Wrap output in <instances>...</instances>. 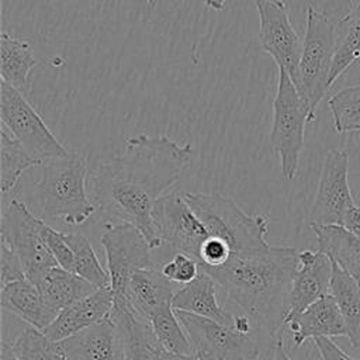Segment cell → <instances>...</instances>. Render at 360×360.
<instances>
[{
  "instance_id": "obj_1",
  "label": "cell",
  "mask_w": 360,
  "mask_h": 360,
  "mask_svg": "<svg viewBox=\"0 0 360 360\" xmlns=\"http://www.w3.org/2000/svg\"><path fill=\"white\" fill-rule=\"evenodd\" d=\"M191 158L190 142L180 145L166 135L129 136L121 155L90 169V201L105 215L136 226L155 249L162 240L152 215L153 205L179 181Z\"/></svg>"
},
{
  "instance_id": "obj_2",
  "label": "cell",
  "mask_w": 360,
  "mask_h": 360,
  "mask_svg": "<svg viewBox=\"0 0 360 360\" xmlns=\"http://www.w3.org/2000/svg\"><path fill=\"white\" fill-rule=\"evenodd\" d=\"M298 253L292 246H270L263 253L232 257L222 267L201 270L243 309L266 339L276 343L285 329Z\"/></svg>"
},
{
  "instance_id": "obj_3",
  "label": "cell",
  "mask_w": 360,
  "mask_h": 360,
  "mask_svg": "<svg viewBox=\"0 0 360 360\" xmlns=\"http://www.w3.org/2000/svg\"><path fill=\"white\" fill-rule=\"evenodd\" d=\"M89 163L84 156L69 153L45 160L41 177L21 200L41 219H59L68 225L84 224L96 211L87 191Z\"/></svg>"
},
{
  "instance_id": "obj_4",
  "label": "cell",
  "mask_w": 360,
  "mask_h": 360,
  "mask_svg": "<svg viewBox=\"0 0 360 360\" xmlns=\"http://www.w3.org/2000/svg\"><path fill=\"white\" fill-rule=\"evenodd\" d=\"M184 198L208 233L228 243L232 257L255 256L271 246L266 240V217L248 215L236 202L219 193H184Z\"/></svg>"
},
{
  "instance_id": "obj_5",
  "label": "cell",
  "mask_w": 360,
  "mask_h": 360,
  "mask_svg": "<svg viewBox=\"0 0 360 360\" xmlns=\"http://www.w3.org/2000/svg\"><path fill=\"white\" fill-rule=\"evenodd\" d=\"M307 122H311V112L307 103L298 93L288 73L283 68H278L269 142L278 156L284 180H292L297 174L300 156L304 149Z\"/></svg>"
},
{
  "instance_id": "obj_6",
  "label": "cell",
  "mask_w": 360,
  "mask_h": 360,
  "mask_svg": "<svg viewBox=\"0 0 360 360\" xmlns=\"http://www.w3.org/2000/svg\"><path fill=\"white\" fill-rule=\"evenodd\" d=\"M335 49L336 27L323 13L308 6L307 27L302 39V53L295 87L309 108L311 121L315 120V110L330 87L329 76Z\"/></svg>"
},
{
  "instance_id": "obj_7",
  "label": "cell",
  "mask_w": 360,
  "mask_h": 360,
  "mask_svg": "<svg viewBox=\"0 0 360 360\" xmlns=\"http://www.w3.org/2000/svg\"><path fill=\"white\" fill-rule=\"evenodd\" d=\"M45 225L18 198L8 202L0 222L1 245L15 255L25 277L35 284L49 269L58 266L44 239Z\"/></svg>"
},
{
  "instance_id": "obj_8",
  "label": "cell",
  "mask_w": 360,
  "mask_h": 360,
  "mask_svg": "<svg viewBox=\"0 0 360 360\" xmlns=\"http://www.w3.org/2000/svg\"><path fill=\"white\" fill-rule=\"evenodd\" d=\"M1 125L21 143L28 155L39 165L45 160L68 156L63 145L51 132L42 117L15 87L0 83Z\"/></svg>"
},
{
  "instance_id": "obj_9",
  "label": "cell",
  "mask_w": 360,
  "mask_h": 360,
  "mask_svg": "<svg viewBox=\"0 0 360 360\" xmlns=\"http://www.w3.org/2000/svg\"><path fill=\"white\" fill-rule=\"evenodd\" d=\"M100 242L105 252L114 304H128L129 281L136 271L149 269L152 248L142 232L128 222L105 224Z\"/></svg>"
},
{
  "instance_id": "obj_10",
  "label": "cell",
  "mask_w": 360,
  "mask_h": 360,
  "mask_svg": "<svg viewBox=\"0 0 360 360\" xmlns=\"http://www.w3.org/2000/svg\"><path fill=\"white\" fill-rule=\"evenodd\" d=\"M184 326L194 353L215 360H259L262 352L260 332L242 333L233 325H222L208 318L174 309Z\"/></svg>"
},
{
  "instance_id": "obj_11",
  "label": "cell",
  "mask_w": 360,
  "mask_h": 360,
  "mask_svg": "<svg viewBox=\"0 0 360 360\" xmlns=\"http://www.w3.org/2000/svg\"><path fill=\"white\" fill-rule=\"evenodd\" d=\"M259 14V42L277 68H283L297 84L302 53V39L294 30L287 6L283 0H256Z\"/></svg>"
},
{
  "instance_id": "obj_12",
  "label": "cell",
  "mask_w": 360,
  "mask_h": 360,
  "mask_svg": "<svg viewBox=\"0 0 360 360\" xmlns=\"http://www.w3.org/2000/svg\"><path fill=\"white\" fill-rule=\"evenodd\" d=\"M152 215L162 243L198 262L200 249L210 233L186 201L184 194L180 191L163 194L156 200Z\"/></svg>"
},
{
  "instance_id": "obj_13",
  "label": "cell",
  "mask_w": 360,
  "mask_h": 360,
  "mask_svg": "<svg viewBox=\"0 0 360 360\" xmlns=\"http://www.w3.org/2000/svg\"><path fill=\"white\" fill-rule=\"evenodd\" d=\"M347 174V152L342 149L329 150L325 156L309 210L311 225H343L346 212L354 205Z\"/></svg>"
},
{
  "instance_id": "obj_14",
  "label": "cell",
  "mask_w": 360,
  "mask_h": 360,
  "mask_svg": "<svg viewBox=\"0 0 360 360\" xmlns=\"http://www.w3.org/2000/svg\"><path fill=\"white\" fill-rule=\"evenodd\" d=\"M333 273V263L321 250H300L298 267L294 274L290 311L285 319L287 323L304 312L309 305L322 297L330 294V281Z\"/></svg>"
},
{
  "instance_id": "obj_15",
  "label": "cell",
  "mask_w": 360,
  "mask_h": 360,
  "mask_svg": "<svg viewBox=\"0 0 360 360\" xmlns=\"http://www.w3.org/2000/svg\"><path fill=\"white\" fill-rule=\"evenodd\" d=\"M114 292L111 287H101L87 297L59 311L55 321L44 330L53 340H65L111 315Z\"/></svg>"
},
{
  "instance_id": "obj_16",
  "label": "cell",
  "mask_w": 360,
  "mask_h": 360,
  "mask_svg": "<svg viewBox=\"0 0 360 360\" xmlns=\"http://www.w3.org/2000/svg\"><path fill=\"white\" fill-rule=\"evenodd\" d=\"M60 342L69 360H127L120 329L111 315Z\"/></svg>"
},
{
  "instance_id": "obj_17",
  "label": "cell",
  "mask_w": 360,
  "mask_h": 360,
  "mask_svg": "<svg viewBox=\"0 0 360 360\" xmlns=\"http://www.w3.org/2000/svg\"><path fill=\"white\" fill-rule=\"evenodd\" d=\"M287 328L291 330L292 342L297 347L308 339L347 336L346 323L332 294L315 301L304 312L291 319Z\"/></svg>"
},
{
  "instance_id": "obj_18",
  "label": "cell",
  "mask_w": 360,
  "mask_h": 360,
  "mask_svg": "<svg viewBox=\"0 0 360 360\" xmlns=\"http://www.w3.org/2000/svg\"><path fill=\"white\" fill-rule=\"evenodd\" d=\"M0 304L3 309L11 312L28 326L42 332L59 314L45 301L38 285L28 278L1 287Z\"/></svg>"
},
{
  "instance_id": "obj_19",
  "label": "cell",
  "mask_w": 360,
  "mask_h": 360,
  "mask_svg": "<svg viewBox=\"0 0 360 360\" xmlns=\"http://www.w3.org/2000/svg\"><path fill=\"white\" fill-rule=\"evenodd\" d=\"M112 319L115 321L127 360H160L163 347L159 345L150 323L132 311L129 304H114Z\"/></svg>"
},
{
  "instance_id": "obj_20",
  "label": "cell",
  "mask_w": 360,
  "mask_h": 360,
  "mask_svg": "<svg viewBox=\"0 0 360 360\" xmlns=\"http://www.w3.org/2000/svg\"><path fill=\"white\" fill-rule=\"evenodd\" d=\"M180 287L166 278L160 270H139L129 281L127 301L135 314L148 321L155 311L172 304Z\"/></svg>"
},
{
  "instance_id": "obj_21",
  "label": "cell",
  "mask_w": 360,
  "mask_h": 360,
  "mask_svg": "<svg viewBox=\"0 0 360 360\" xmlns=\"http://www.w3.org/2000/svg\"><path fill=\"white\" fill-rule=\"evenodd\" d=\"M215 285L217 283L214 278L207 271L201 270L195 280L180 287L173 297L172 305L177 311L190 312L222 325L232 326L235 322V315L219 304Z\"/></svg>"
},
{
  "instance_id": "obj_22",
  "label": "cell",
  "mask_w": 360,
  "mask_h": 360,
  "mask_svg": "<svg viewBox=\"0 0 360 360\" xmlns=\"http://www.w3.org/2000/svg\"><path fill=\"white\" fill-rule=\"evenodd\" d=\"M318 250L323 252L342 270L360 278V236L343 225H311Z\"/></svg>"
},
{
  "instance_id": "obj_23",
  "label": "cell",
  "mask_w": 360,
  "mask_h": 360,
  "mask_svg": "<svg viewBox=\"0 0 360 360\" xmlns=\"http://www.w3.org/2000/svg\"><path fill=\"white\" fill-rule=\"evenodd\" d=\"M37 285L45 301L58 312L97 290L87 280L59 266L49 269Z\"/></svg>"
},
{
  "instance_id": "obj_24",
  "label": "cell",
  "mask_w": 360,
  "mask_h": 360,
  "mask_svg": "<svg viewBox=\"0 0 360 360\" xmlns=\"http://www.w3.org/2000/svg\"><path fill=\"white\" fill-rule=\"evenodd\" d=\"M333 263V262H332ZM330 294L343 316L347 339L353 349H360V285L349 273L333 263Z\"/></svg>"
},
{
  "instance_id": "obj_25",
  "label": "cell",
  "mask_w": 360,
  "mask_h": 360,
  "mask_svg": "<svg viewBox=\"0 0 360 360\" xmlns=\"http://www.w3.org/2000/svg\"><path fill=\"white\" fill-rule=\"evenodd\" d=\"M38 65L27 41L7 34L0 35V75L1 80L20 90L27 84L32 68Z\"/></svg>"
},
{
  "instance_id": "obj_26",
  "label": "cell",
  "mask_w": 360,
  "mask_h": 360,
  "mask_svg": "<svg viewBox=\"0 0 360 360\" xmlns=\"http://www.w3.org/2000/svg\"><path fill=\"white\" fill-rule=\"evenodd\" d=\"M360 59V3L345 14L336 25V49L329 76L332 86L354 62Z\"/></svg>"
},
{
  "instance_id": "obj_27",
  "label": "cell",
  "mask_w": 360,
  "mask_h": 360,
  "mask_svg": "<svg viewBox=\"0 0 360 360\" xmlns=\"http://www.w3.org/2000/svg\"><path fill=\"white\" fill-rule=\"evenodd\" d=\"M148 322L163 350L174 354H195L191 340L172 304L155 311Z\"/></svg>"
},
{
  "instance_id": "obj_28",
  "label": "cell",
  "mask_w": 360,
  "mask_h": 360,
  "mask_svg": "<svg viewBox=\"0 0 360 360\" xmlns=\"http://www.w3.org/2000/svg\"><path fill=\"white\" fill-rule=\"evenodd\" d=\"M34 166H41L32 159L21 143L1 125L0 131V190L3 194L11 191L21 174Z\"/></svg>"
},
{
  "instance_id": "obj_29",
  "label": "cell",
  "mask_w": 360,
  "mask_h": 360,
  "mask_svg": "<svg viewBox=\"0 0 360 360\" xmlns=\"http://www.w3.org/2000/svg\"><path fill=\"white\" fill-rule=\"evenodd\" d=\"M65 239L73 252L72 273L87 280L97 288L110 285L108 271L103 269L93 245L82 233H66Z\"/></svg>"
},
{
  "instance_id": "obj_30",
  "label": "cell",
  "mask_w": 360,
  "mask_h": 360,
  "mask_svg": "<svg viewBox=\"0 0 360 360\" xmlns=\"http://www.w3.org/2000/svg\"><path fill=\"white\" fill-rule=\"evenodd\" d=\"M11 346L18 360H69L60 340H53L32 326H25Z\"/></svg>"
},
{
  "instance_id": "obj_31",
  "label": "cell",
  "mask_w": 360,
  "mask_h": 360,
  "mask_svg": "<svg viewBox=\"0 0 360 360\" xmlns=\"http://www.w3.org/2000/svg\"><path fill=\"white\" fill-rule=\"evenodd\" d=\"M336 132L360 131V84L347 86L328 100Z\"/></svg>"
},
{
  "instance_id": "obj_32",
  "label": "cell",
  "mask_w": 360,
  "mask_h": 360,
  "mask_svg": "<svg viewBox=\"0 0 360 360\" xmlns=\"http://www.w3.org/2000/svg\"><path fill=\"white\" fill-rule=\"evenodd\" d=\"M160 271L170 281L179 285H186L197 278V276L201 271V267L194 257L186 253L177 252L170 260H167L162 266Z\"/></svg>"
},
{
  "instance_id": "obj_33",
  "label": "cell",
  "mask_w": 360,
  "mask_h": 360,
  "mask_svg": "<svg viewBox=\"0 0 360 360\" xmlns=\"http://www.w3.org/2000/svg\"><path fill=\"white\" fill-rule=\"evenodd\" d=\"M44 239L45 243L52 253L53 259L56 260L58 266L72 271L73 267V252L69 246V243L65 239V232L56 231L49 225H45L44 228Z\"/></svg>"
},
{
  "instance_id": "obj_34",
  "label": "cell",
  "mask_w": 360,
  "mask_h": 360,
  "mask_svg": "<svg viewBox=\"0 0 360 360\" xmlns=\"http://www.w3.org/2000/svg\"><path fill=\"white\" fill-rule=\"evenodd\" d=\"M27 278L20 260L4 245L0 243V281L1 287Z\"/></svg>"
},
{
  "instance_id": "obj_35",
  "label": "cell",
  "mask_w": 360,
  "mask_h": 360,
  "mask_svg": "<svg viewBox=\"0 0 360 360\" xmlns=\"http://www.w3.org/2000/svg\"><path fill=\"white\" fill-rule=\"evenodd\" d=\"M314 343L322 357V360H360L352 357L342 347H339L330 338H316Z\"/></svg>"
},
{
  "instance_id": "obj_36",
  "label": "cell",
  "mask_w": 360,
  "mask_h": 360,
  "mask_svg": "<svg viewBox=\"0 0 360 360\" xmlns=\"http://www.w3.org/2000/svg\"><path fill=\"white\" fill-rule=\"evenodd\" d=\"M343 226L360 236V205H353L345 215Z\"/></svg>"
},
{
  "instance_id": "obj_37",
  "label": "cell",
  "mask_w": 360,
  "mask_h": 360,
  "mask_svg": "<svg viewBox=\"0 0 360 360\" xmlns=\"http://www.w3.org/2000/svg\"><path fill=\"white\" fill-rule=\"evenodd\" d=\"M273 360H292L291 356L287 353V350L284 349V342L283 338L278 339L274 343V353H273Z\"/></svg>"
},
{
  "instance_id": "obj_38",
  "label": "cell",
  "mask_w": 360,
  "mask_h": 360,
  "mask_svg": "<svg viewBox=\"0 0 360 360\" xmlns=\"http://www.w3.org/2000/svg\"><path fill=\"white\" fill-rule=\"evenodd\" d=\"M0 360H18L13 350L11 343H7L6 340H1L0 345Z\"/></svg>"
},
{
  "instance_id": "obj_39",
  "label": "cell",
  "mask_w": 360,
  "mask_h": 360,
  "mask_svg": "<svg viewBox=\"0 0 360 360\" xmlns=\"http://www.w3.org/2000/svg\"><path fill=\"white\" fill-rule=\"evenodd\" d=\"M160 360H198V357L197 354H174L165 350Z\"/></svg>"
},
{
  "instance_id": "obj_40",
  "label": "cell",
  "mask_w": 360,
  "mask_h": 360,
  "mask_svg": "<svg viewBox=\"0 0 360 360\" xmlns=\"http://www.w3.org/2000/svg\"><path fill=\"white\" fill-rule=\"evenodd\" d=\"M226 1H228V0H204V4H205L208 8H211V10L222 11Z\"/></svg>"
},
{
  "instance_id": "obj_41",
  "label": "cell",
  "mask_w": 360,
  "mask_h": 360,
  "mask_svg": "<svg viewBox=\"0 0 360 360\" xmlns=\"http://www.w3.org/2000/svg\"><path fill=\"white\" fill-rule=\"evenodd\" d=\"M197 357H198V360H215L214 357H211V356H205V354H197Z\"/></svg>"
},
{
  "instance_id": "obj_42",
  "label": "cell",
  "mask_w": 360,
  "mask_h": 360,
  "mask_svg": "<svg viewBox=\"0 0 360 360\" xmlns=\"http://www.w3.org/2000/svg\"><path fill=\"white\" fill-rule=\"evenodd\" d=\"M146 3H148V6L150 7V8H153L155 6H156V3H158V0H145Z\"/></svg>"
},
{
  "instance_id": "obj_43",
  "label": "cell",
  "mask_w": 360,
  "mask_h": 360,
  "mask_svg": "<svg viewBox=\"0 0 360 360\" xmlns=\"http://www.w3.org/2000/svg\"><path fill=\"white\" fill-rule=\"evenodd\" d=\"M357 281H359V285H360V278H359V280H357Z\"/></svg>"
}]
</instances>
